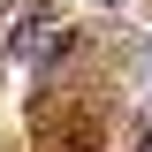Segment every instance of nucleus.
I'll return each mask as SVG.
<instances>
[{
    "instance_id": "f257e3e1",
    "label": "nucleus",
    "mask_w": 152,
    "mask_h": 152,
    "mask_svg": "<svg viewBox=\"0 0 152 152\" xmlns=\"http://www.w3.org/2000/svg\"><path fill=\"white\" fill-rule=\"evenodd\" d=\"M38 46H46V15H31V23H23V38H15V53H38Z\"/></svg>"
},
{
    "instance_id": "f03ea898",
    "label": "nucleus",
    "mask_w": 152,
    "mask_h": 152,
    "mask_svg": "<svg viewBox=\"0 0 152 152\" xmlns=\"http://www.w3.org/2000/svg\"><path fill=\"white\" fill-rule=\"evenodd\" d=\"M137 152H152V129H145V137H137Z\"/></svg>"
},
{
    "instance_id": "7ed1b4c3",
    "label": "nucleus",
    "mask_w": 152,
    "mask_h": 152,
    "mask_svg": "<svg viewBox=\"0 0 152 152\" xmlns=\"http://www.w3.org/2000/svg\"><path fill=\"white\" fill-rule=\"evenodd\" d=\"M99 8H114V0H99Z\"/></svg>"
}]
</instances>
